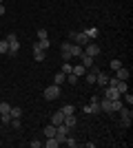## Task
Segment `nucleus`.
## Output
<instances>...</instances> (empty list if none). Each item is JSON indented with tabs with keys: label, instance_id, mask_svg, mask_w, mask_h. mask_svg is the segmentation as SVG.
<instances>
[{
	"label": "nucleus",
	"instance_id": "dca6fc26",
	"mask_svg": "<svg viewBox=\"0 0 133 148\" xmlns=\"http://www.w3.org/2000/svg\"><path fill=\"white\" fill-rule=\"evenodd\" d=\"M84 36H87L89 40H95V38H98V27H89V29H84Z\"/></svg>",
	"mask_w": 133,
	"mask_h": 148
},
{
	"label": "nucleus",
	"instance_id": "2eb2a0df",
	"mask_svg": "<svg viewBox=\"0 0 133 148\" xmlns=\"http://www.w3.org/2000/svg\"><path fill=\"white\" fill-rule=\"evenodd\" d=\"M62 124H67V126H69V128H76V113H73V115H64V122Z\"/></svg>",
	"mask_w": 133,
	"mask_h": 148
},
{
	"label": "nucleus",
	"instance_id": "f257e3e1",
	"mask_svg": "<svg viewBox=\"0 0 133 148\" xmlns=\"http://www.w3.org/2000/svg\"><path fill=\"white\" fill-rule=\"evenodd\" d=\"M69 42H73V44H78V47H82V49H84L91 40L84 36V31H80V33H78V31H71V33H69Z\"/></svg>",
	"mask_w": 133,
	"mask_h": 148
},
{
	"label": "nucleus",
	"instance_id": "423d86ee",
	"mask_svg": "<svg viewBox=\"0 0 133 148\" xmlns=\"http://www.w3.org/2000/svg\"><path fill=\"white\" fill-rule=\"evenodd\" d=\"M60 51H62V60L64 62H71V42H62L60 44Z\"/></svg>",
	"mask_w": 133,
	"mask_h": 148
},
{
	"label": "nucleus",
	"instance_id": "0eeeda50",
	"mask_svg": "<svg viewBox=\"0 0 133 148\" xmlns=\"http://www.w3.org/2000/svg\"><path fill=\"white\" fill-rule=\"evenodd\" d=\"M115 77H118V80L129 82V77H131V71H129V69H124V66H120L118 71H115Z\"/></svg>",
	"mask_w": 133,
	"mask_h": 148
},
{
	"label": "nucleus",
	"instance_id": "b1692460",
	"mask_svg": "<svg viewBox=\"0 0 133 148\" xmlns=\"http://www.w3.org/2000/svg\"><path fill=\"white\" fill-rule=\"evenodd\" d=\"M38 47H40V49H42V51H47V49H49V47H51L49 38H44V40H38Z\"/></svg>",
	"mask_w": 133,
	"mask_h": 148
},
{
	"label": "nucleus",
	"instance_id": "ddd939ff",
	"mask_svg": "<svg viewBox=\"0 0 133 148\" xmlns=\"http://www.w3.org/2000/svg\"><path fill=\"white\" fill-rule=\"evenodd\" d=\"M115 91L120 93V95H124V93L129 91V84H127L124 80H118V84H115Z\"/></svg>",
	"mask_w": 133,
	"mask_h": 148
},
{
	"label": "nucleus",
	"instance_id": "f8f14e48",
	"mask_svg": "<svg viewBox=\"0 0 133 148\" xmlns=\"http://www.w3.org/2000/svg\"><path fill=\"white\" fill-rule=\"evenodd\" d=\"M80 60H82L80 64H82L84 69H91V66H93V58H91V56H87V53H82V56H80Z\"/></svg>",
	"mask_w": 133,
	"mask_h": 148
},
{
	"label": "nucleus",
	"instance_id": "f3484780",
	"mask_svg": "<svg viewBox=\"0 0 133 148\" xmlns=\"http://www.w3.org/2000/svg\"><path fill=\"white\" fill-rule=\"evenodd\" d=\"M82 53H84V49H82V47H78V44H73V42H71V56H73V58H80Z\"/></svg>",
	"mask_w": 133,
	"mask_h": 148
},
{
	"label": "nucleus",
	"instance_id": "393cba45",
	"mask_svg": "<svg viewBox=\"0 0 133 148\" xmlns=\"http://www.w3.org/2000/svg\"><path fill=\"white\" fill-rule=\"evenodd\" d=\"M131 119L133 117H120V122H118V124H120L122 128H129V126H131Z\"/></svg>",
	"mask_w": 133,
	"mask_h": 148
},
{
	"label": "nucleus",
	"instance_id": "9d476101",
	"mask_svg": "<svg viewBox=\"0 0 133 148\" xmlns=\"http://www.w3.org/2000/svg\"><path fill=\"white\" fill-rule=\"evenodd\" d=\"M62 122H64V113L62 111H56L51 115V124H53V126H58V124H62Z\"/></svg>",
	"mask_w": 133,
	"mask_h": 148
},
{
	"label": "nucleus",
	"instance_id": "bb28decb",
	"mask_svg": "<svg viewBox=\"0 0 133 148\" xmlns=\"http://www.w3.org/2000/svg\"><path fill=\"white\" fill-rule=\"evenodd\" d=\"M109 66H111V71H118V69L122 66V62L120 60H111V62H109Z\"/></svg>",
	"mask_w": 133,
	"mask_h": 148
},
{
	"label": "nucleus",
	"instance_id": "a878e982",
	"mask_svg": "<svg viewBox=\"0 0 133 148\" xmlns=\"http://www.w3.org/2000/svg\"><path fill=\"white\" fill-rule=\"evenodd\" d=\"M0 53H2V56L9 53V42H7V40H0Z\"/></svg>",
	"mask_w": 133,
	"mask_h": 148
},
{
	"label": "nucleus",
	"instance_id": "473e14b6",
	"mask_svg": "<svg viewBox=\"0 0 133 148\" xmlns=\"http://www.w3.org/2000/svg\"><path fill=\"white\" fill-rule=\"evenodd\" d=\"M42 144L44 142H40V139H33V142H29V146L31 148H42Z\"/></svg>",
	"mask_w": 133,
	"mask_h": 148
},
{
	"label": "nucleus",
	"instance_id": "c85d7f7f",
	"mask_svg": "<svg viewBox=\"0 0 133 148\" xmlns=\"http://www.w3.org/2000/svg\"><path fill=\"white\" fill-rule=\"evenodd\" d=\"M64 144H67V146H71V148H76V146H78V142H76V139H73V137H71V135H67V139H64Z\"/></svg>",
	"mask_w": 133,
	"mask_h": 148
},
{
	"label": "nucleus",
	"instance_id": "4468645a",
	"mask_svg": "<svg viewBox=\"0 0 133 148\" xmlns=\"http://www.w3.org/2000/svg\"><path fill=\"white\" fill-rule=\"evenodd\" d=\"M64 82H67V75H64L62 71H58V73H56V77H53V84H58V86H62Z\"/></svg>",
	"mask_w": 133,
	"mask_h": 148
},
{
	"label": "nucleus",
	"instance_id": "7c9ffc66",
	"mask_svg": "<svg viewBox=\"0 0 133 148\" xmlns=\"http://www.w3.org/2000/svg\"><path fill=\"white\" fill-rule=\"evenodd\" d=\"M124 102H127V106H131V104H133V95H131L129 91L124 93Z\"/></svg>",
	"mask_w": 133,
	"mask_h": 148
},
{
	"label": "nucleus",
	"instance_id": "9b49d317",
	"mask_svg": "<svg viewBox=\"0 0 133 148\" xmlns=\"http://www.w3.org/2000/svg\"><path fill=\"white\" fill-rule=\"evenodd\" d=\"M84 113H100V104H98V99H91V104L84 106Z\"/></svg>",
	"mask_w": 133,
	"mask_h": 148
},
{
	"label": "nucleus",
	"instance_id": "72a5a7b5",
	"mask_svg": "<svg viewBox=\"0 0 133 148\" xmlns=\"http://www.w3.org/2000/svg\"><path fill=\"white\" fill-rule=\"evenodd\" d=\"M2 13H5V5H0V16H2Z\"/></svg>",
	"mask_w": 133,
	"mask_h": 148
},
{
	"label": "nucleus",
	"instance_id": "20e7f679",
	"mask_svg": "<svg viewBox=\"0 0 133 148\" xmlns=\"http://www.w3.org/2000/svg\"><path fill=\"white\" fill-rule=\"evenodd\" d=\"M9 111H11V104H7V102H0V119L5 124L11 122V115H9Z\"/></svg>",
	"mask_w": 133,
	"mask_h": 148
},
{
	"label": "nucleus",
	"instance_id": "39448f33",
	"mask_svg": "<svg viewBox=\"0 0 133 148\" xmlns=\"http://www.w3.org/2000/svg\"><path fill=\"white\" fill-rule=\"evenodd\" d=\"M84 53H87V56H91V58H95V56H100V47H98V44L91 40V42L84 47Z\"/></svg>",
	"mask_w": 133,
	"mask_h": 148
},
{
	"label": "nucleus",
	"instance_id": "1a4fd4ad",
	"mask_svg": "<svg viewBox=\"0 0 133 148\" xmlns=\"http://www.w3.org/2000/svg\"><path fill=\"white\" fill-rule=\"evenodd\" d=\"M104 97L107 99H118V97H122V95L115 91L113 86H104Z\"/></svg>",
	"mask_w": 133,
	"mask_h": 148
},
{
	"label": "nucleus",
	"instance_id": "aec40b11",
	"mask_svg": "<svg viewBox=\"0 0 133 148\" xmlns=\"http://www.w3.org/2000/svg\"><path fill=\"white\" fill-rule=\"evenodd\" d=\"M44 137H56V126H53V124L44 126Z\"/></svg>",
	"mask_w": 133,
	"mask_h": 148
},
{
	"label": "nucleus",
	"instance_id": "7ed1b4c3",
	"mask_svg": "<svg viewBox=\"0 0 133 148\" xmlns=\"http://www.w3.org/2000/svg\"><path fill=\"white\" fill-rule=\"evenodd\" d=\"M5 40L9 42V53L7 56H18V51H20V40L16 33H9V36H5Z\"/></svg>",
	"mask_w": 133,
	"mask_h": 148
},
{
	"label": "nucleus",
	"instance_id": "4be33fe9",
	"mask_svg": "<svg viewBox=\"0 0 133 148\" xmlns=\"http://www.w3.org/2000/svg\"><path fill=\"white\" fill-rule=\"evenodd\" d=\"M9 115H11V119H13V117H22V108H20V106H11Z\"/></svg>",
	"mask_w": 133,
	"mask_h": 148
},
{
	"label": "nucleus",
	"instance_id": "5701e85b",
	"mask_svg": "<svg viewBox=\"0 0 133 148\" xmlns=\"http://www.w3.org/2000/svg\"><path fill=\"white\" fill-rule=\"evenodd\" d=\"M87 71H89V69H84L82 64H78V66H73V71H71V73H76L78 77H80V75H84V73H87Z\"/></svg>",
	"mask_w": 133,
	"mask_h": 148
},
{
	"label": "nucleus",
	"instance_id": "2f4dec72",
	"mask_svg": "<svg viewBox=\"0 0 133 148\" xmlns=\"http://www.w3.org/2000/svg\"><path fill=\"white\" fill-rule=\"evenodd\" d=\"M44 38H49L47 29H38V40H44Z\"/></svg>",
	"mask_w": 133,
	"mask_h": 148
},
{
	"label": "nucleus",
	"instance_id": "6ab92c4d",
	"mask_svg": "<svg viewBox=\"0 0 133 148\" xmlns=\"http://www.w3.org/2000/svg\"><path fill=\"white\" fill-rule=\"evenodd\" d=\"M42 146H47V148H58L60 144H58V139H56V137H47V142H44Z\"/></svg>",
	"mask_w": 133,
	"mask_h": 148
},
{
	"label": "nucleus",
	"instance_id": "c756f323",
	"mask_svg": "<svg viewBox=\"0 0 133 148\" xmlns=\"http://www.w3.org/2000/svg\"><path fill=\"white\" fill-rule=\"evenodd\" d=\"M67 82H69V84H76V82H78V75L76 73H69V75H67Z\"/></svg>",
	"mask_w": 133,
	"mask_h": 148
},
{
	"label": "nucleus",
	"instance_id": "412c9836",
	"mask_svg": "<svg viewBox=\"0 0 133 148\" xmlns=\"http://www.w3.org/2000/svg\"><path fill=\"white\" fill-rule=\"evenodd\" d=\"M60 111H62L64 115H73V113H76V106H73V104H64Z\"/></svg>",
	"mask_w": 133,
	"mask_h": 148
},
{
	"label": "nucleus",
	"instance_id": "f704fd0d",
	"mask_svg": "<svg viewBox=\"0 0 133 148\" xmlns=\"http://www.w3.org/2000/svg\"><path fill=\"white\" fill-rule=\"evenodd\" d=\"M0 5H2V0H0Z\"/></svg>",
	"mask_w": 133,
	"mask_h": 148
},
{
	"label": "nucleus",
	"instance_id": "f03ea898",
	"mask_svg": "<svg viewBox=\"0 0 133 148\" xmlns=\"http://www.w3.org/2000/svg\"><path fill=\"white\" fill-rule=\"evenodd\" d=\"M42 95H44V99L47 102H53V99H58L60 95H62V88L58 86V84H51V86H47L42 91Z\"/></svg>",
	"mask_w": 133,
	"mask_h": 148
},
{
	"label": "nucleus",
	"instance_id": "cd10ccee",
	"mask_svg": "<svg viewBox=\"0 0 133 148\" xmlns=\"http://www.w3.org/2000/svg\"><path fill=\"white\" fill-rule=\"evenodd\" d=\"M71 71H73V66H71V62H64V64H62V73H64V75H69Z\"/></svg>",
	"mask_w": 133,
	"mask_h": 148
},
{
	"label": "nucleus",
	"instance_id": "a211bd4d",
	"mask_svg": "<svg viewBox=\"0 0 133 148\" xmlns=\"http://www.w3.org/2000/svg\"><path fill=\"white\" fill-rule=\"evenodd\" d=\"M122 106H124V104H122V99H120V97H118V99H111V113H118Z\"/></svg>",
	"mask_w": 133,
	"mask_h": 148
},
{
	"label": "nucleus",
	"instance_id": "6e6552de",
	"mask_svg": "<svg viewBox=\"0 0 133 148\" xmlns=\"http://www.w3.org/2000/svg\"><path fill=\"white\" fill-rule=\"evenodd\" d=\"M44 58H47V53H44V51L38 47V42H36V44H33V60H36V62H42Z\"/></svg>",
	"mask_w": 133,
	"mask_h": 148
}]
</instances>
